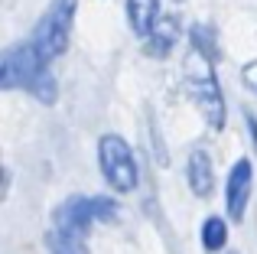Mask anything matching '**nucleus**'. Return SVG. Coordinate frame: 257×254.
Segmentation results:
<instances>
[{"instance_id": "1", "label": "nucleus", "mask_w": 257, "mask_h": 254, "mask_svg": "<svg viewBox=\"0 0 257 254\" xmlns=\"http://www.w3.org/2000/svg\"><path fill=\"white\" fill-rule=\"evenodd\" d=\"M4 88H26L43 104L56 101V82L49 75V62L39 56L33 43L13 46L4 56Z\"/></svg>"}, {"instance_id": "2", "label": "nucleus", "mask_w": 257, "mask_h": 254, "mask_svg": "<svg viewBox=\"0 0 257 254\" xmlns=\"http://www.w3.org/2000/svg\"><path fill=\"white\" fill-rule=\"evenodd\" d=\"M186 72H189V91H192L199 111L205 114V124L212 131H221L225 127V101H221V88H218V78H215L212 59H205L199 49H192Z\"/></svg>"}, {"instance_id": "3", "label": "nucleus", "mask_w": 257, "mask_h": 254, "mask_svg": "<svg viewBox=\"0 0 257 254\" xmlns=\"http://www.w3.org/2000/svg\"><path fill=\"white\" fill-rule=\"evenodd\" d=\"M72 20H75V0H52L49 10L43 13L36 33L30 43L39 49V56L46 62L59 59L69 49V36H72Z\"/></svg>"}, {"instance_id": "4", "label": "nucleus", "mask_w": 257, "mask_h": 254, "mask_svg": "<svg viewBox=\"0 0 257 254\" xmlns=\"http://www.w3.org/2000/svg\"><path fill=\"white\" fill-rule=\"evenodd\" d=\"M98 163H101L104 179L117 192H134V189H137V179H140L137 157H134V150L127 147L124 137H117V134H104V137L98 140Z\"/></svg>"}, {"instance_id": "5", "label": "nucleus", "mask_w": 257, "mask_h": 254, "mask_svg": "<svg viewBox=\"0 0 257 254\" xmlns=\"http://www.w3.org/2000/svg\"><path fill=\"white\" fill-rule=\"evenodd\" d=\"M117 215V202L114 199H65L62 209L56 215V228L72 231V235H85V228L94 222V218H114Z\"/></svg>"}, {"instance_id": "6", "label": "nucleus", "mask_w": 257, "mask_h": 254, "mask_svg": "<svg viewBox=\"0 0 257 254\" xmlns=\"http://www.w3.org/2000/svg\"><path fill=\"white\" fill-rule=\"evenodd\" d=\"M251 189H254L251 160H238V163L231 166V173H228V179H225V209H228V215H231V222H241V218H244Z\"/></svg>"}, {"instance_id": "7", "label": "nucleus", "mask_w": 257, "mask_h": 254, "mask_svg": "<svg viewBox=\"0 0 257 254\" xmlns=\"http://www.w3.org/2000/svg\"><path fill=\"white\" fill-rule=\"evenodd\" d=\"M160 20V0H127V23L140 39L150 36Z\"/></svg>"}, {"instance_id": "8", "label": "nucleus", "mask_w": 257, "mask_h": 254, "mask_svg": "<svg viewBox=\"0 0 257 254\" xmlns=\"http://www.w3.org/2000/svg\"><path fill=\"white\" fill-rule=\"evenodd\" d=\"M186 176H189V189L195 196H208L215 186V166L212 157L205 150H192L189 153V166H186Z\"/></svg>"}, {"instance_id": "9", "label": "nucleus", "mask_w": 257, "mask_h": 254, "mask_svg": "<svg viewBox=\"0 0 257 254\" xmlns=\"http://www.w3.org/2000/svg\"><path fill=\"white\" fill-rule=\"evenodd\" d=\"M176 39H179V23H176L173 17H163V20L157 23V30L147 36V56L166 59V56L176 49Z\"/></svg>"}, {"instance_id": "10", "label": "nucleus", "mask_w": 257, "mask_h": 254, "mask_svg": "<svg viewBox=\"0 0 257 254\" xmlns=\"http://www.w3.org/2000/svg\"><path fill=\"white\" fill-rule=\"evenodd\" d=\"M225 241H228L225 218H218V215L205 218V222H202V248H205V251H221V248H225Z\"/></svg>"}, {"instance_id": "11", "label": "nucleus", "mask_w": 257, "mask_h": 254, "mask_svg": "<svg viewBox=\"0 0 257 254\" xmlns=\"http://www.w3.org/2000/svg\"><path fill=\"white\" fill-rule=\"evenodd\" d=\"M244 82L257 91V65H247V69H244Z\"/></svg>"}, {"instance_id": "12", "label": "nucleus", "mask_w": 257, "mask_h": 254, "mask_svg": "<svg viewBox=\"0 0 257 254\" xmlns=\"http://www.w3.org/2000/svg\"><path fill=\"white\" fill-rule=\"evenodd\" d=\"M244 121H247V127H251V140H254V147H257V117L251 114V111H247V114H244Z\"/></svg>"}, {"instance_id": "13", "label": "nucleus", "mask_w": 257, "mask_h": 254, "mask_svg": "<svg viewBox=\"0 0 257 254\" xmlns=\"http://www.w3.org/2000/svg\"><path fill=\"white\" fill-rule=\"evenodd\" d=\"M176 4H182V0H176Z\"/></svg>"}]
</instances>
